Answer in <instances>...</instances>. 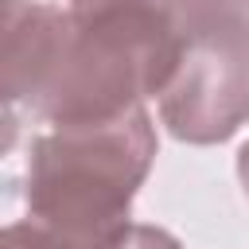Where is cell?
Here are the masks:
<instances>
[{
    "mask_svg": "<svg viewBox=\"0 0 249 249\" xmlns=\"http://www.w3.org/2000/svg\"><path fill=\"white\" fill-rule=\"evenodd\" d=\"M187 35V0H4V144L23 121H113L160 97Z\"/></svg>",
    "mask_w": 249,
    "mask_h": 249,
    "instance_id": "6da1fadb",
    "label": "cell"
},
{
    "mask_svg": "<svg viewBox=\"0 0 249 249\" xmlns=\"http://www.w3.org/2000/svg\"><path fill=\"white\" fill-rule=\"evenodd\" d=\"M152 163L156 124L144 105L113 121L47 124L27 144L23 218L58 249H117Z\"/></svg>",
    "mask_w": 249,
    "mask_h": 249,
    "instance_id": "7a4b0ae2",
    "label": "cell"
},
{
    "mask_svg": "<svg viewBox=\"0 0 249 249\" xmlns=\"http://www.w3.org/2000/svg\"><path fill=\"white\" fill-rule=\"evenodd\" d=\"M156 101L175 140H230L249 121V12L218 0H187L183 51Z\"/></svg>",
    "mask_w": 249,
    "mask_h": 249,
    "instance_id": "3957f363",
    "label": "cell"
},
{
    "mask_svg": "<svg viewBox=\"0 0 249 249\" xmlns=\"http://www.w3.org/2000/svg\"><path fill=\"white\" fill-rule=\"evenodd\" d=\"M0 249H58V245L47 241L27 218H19V222H8V226H4V233H0Z\"/></svg>",
    "mask_w": 249,
    "mask_h": 249,
    "instance_id": "277c9868",
    "label": "cell"
},
{
    "mask_svg": "<svg viewBox=\"0 0 249 249\" xmlns=\"http://www.w3.org/2000/svg\"><path fill=\"white\" fill-rule=\"evenodd\" d=\"M117 249H183V245L167 230H160V226H132V233Z\"/></svg>",
    "mask_w": 249,
    "mask_h": 249,
    "instance_id": "5b68a950",
    "label": "cell"
},
{
    "mask_svg": "<svg viewBox=\"0 0 249 249\" xmlns=\"http://www.w3.org/2000/svg\"><path fill=\"white\" fill-rule=\"evenodd\" d=\"M237 179H241V191L249 195V140H245L241 152H237Z\"/></svg>",
    "mask_w": 249,
    "mask_h": 249,
    "instance_id": "8992f818",
    "label": "cell"
},
{
    "mask_svg": "<svg viewBox=\"0 0 249 249\" xmlns=\"http://www.w3.org/2000/svg\"><path fill=\"white\" fill-rule=\"evenodd\" d=\"M218 4H233V8H245L249 12V0H218Z\"/></svg>",
    "mask_w": 249,
    "mask_h": 249,
    "instance_id": "52a82bcc",
    "label": "cell"
}]
</instances>
